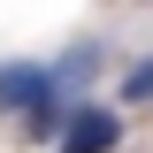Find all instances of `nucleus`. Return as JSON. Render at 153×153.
Segmentation results:
<instances>
[{
  "mask_svg": "<svg viewBox=\"0 0 153 153\" xmlns=\"http://www.w3.org/2000/svg\"><path fill=\"white\" fill-rule=\"evenodd\" d=\"M115 138H123V123H115L107 107H84L69 130H61V153H115Z\"/></svg>",
  "mask_w": 153,
  "mask_h": 153,
  "instance_id": "obj_1",
  "label": "nucleus"
},
{
  "mask_svg": "<svg viewBox=\"0 0 153 153\" xmlns=\"http://www.w3.org/2000/svg\"><path fill=\"white\" fill-rule=\"evenodd\" d=\"M92 61H100V46H92V38H84V46H69V61H61V92H69V84H84V76H92Z\"/></svg>",
  "mask_w": 153,
  "mask_h": 153,
  "instance_id": "obj_2",
  "label": "nucleus"
},
{
  "mask_svg": "<svg viewBox=\"0 0 153 153\" xmlns=\"http://www.w3.org/2000/svg\"><path fill=\"white\" fill-rule=\"evenodd\" d=\"M123 100H153V54H146V61H138V69H130V76H123Z\"/></svg>",
  "mask_w": 153,
  "mask_h": 153,
  "instance_id": "obj_3",
  "label": "nucleus"
}]
</instances>
